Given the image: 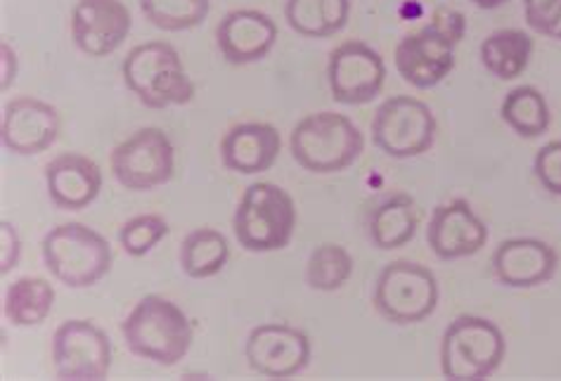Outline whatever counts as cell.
<instances>
[{
  "mask_svg": "<svg viewBox=\"0 0 561 381\" xmlns=\"http://www.w3.org/2000/svg\"><path fill=\"white\" fill-rule=\"evenodd\" d=\"M353 256L342 244H320L316 246L306 263V285L316 291H339L353 275Z\"/></svg>",
  "mask_w": 561,
  "mask_h": 381,
  "instance_id": "4316f807",
  "label": "cell"
},
{
  "mask_svg": "<svg viewBox=\"0 0 561 381\" xmlns=\"http://www.w3.org/2000/svg\"><path fill=\"white\" fill-rule=\"evenodd\" d=\"M0 244H3V252H0V275H8L12 268H18L22 256L20 232L8 221H0Z\"/></svg>",
  "mask_w": 561,
  "mask_h": 381,
  "instance_id": "d6a6232c",
  "label": "cell"
},
{
  "mask_svg": "<svg viewBox=\"0 0 561 381\" xmlns=\"http://www.w3.org/2000/svg\"><path fill=\"white\" fill-rule=\"evenodd\" d=\"M140 10L161 32H187L206 20L211 0H140Z\"/></svg>",
  "mask_w": 561,
  "mask_h": 381,
  "instance_id": "83f0119b",
  "label": "cell"
},
{
  "mask_svg": "<svg viewBox=\"0 0 561 381\" xmlns=\"http://www.w3.org/2000/svg\"><path fill=\"white\" fill-rule=\"evenodd\" d=\"M287 24L304 38H330L351 18V0H287Z\"/></svg>",
  "mask_w": 561,
  "mask_h": 381,
  "instance_id": "603a6c76",
  "label": "cell"
},
{
  "mask_svg": "<svg viewBox=\"0 0 561 381\" xmlns=\"http://www.w3.org/2000/svg\"><path fill=\"white\" fill-rule=\"evenodd\" d=\"M216 43L220 55L230 65H254L275 48L277 24L261 10H232L216 28Z\"/></svg>",
  "mask_w": 561,
  "mask_h": 381,
  "instance_id": "ac0fdd59",
  "label": "cell"
},
{
  "mask_svg": "<svg viewBox=\"0 0 561 381\" xmlns=\"http://www.w3.org/2000/svg\"><path fill=\"white\" fill-rule=\"evenodd\" d=\"M550 38H554V41H561V18H559V22L554 24V28H552V34H550Z\"/></svg>",
  "mask_w": 561,
  "mask_h": 381,
  "instance_id": "d590c367",
  "label": "cell"
},
{
  "mask_svg": "<svg viewBox=\"0 0 561 381\" xmlns=\"http://www.w3.org/2000/svg\"><path fill=\"white\" fill-rule=\"evenodd\" d=\"M181 268L192 280H204L214 277L226 268L230 258V244L226 234L214 228L192 230L181 244Z\"/></svg>",
  "mask_w": 561,
  "mask_h": 381,
  "instance_id": "484cf974",
  "label": "cell"
},
{
  "mask_svg": "<svg viewBox=\"0 0 561 381\" xmlns=\"http://www.w3.org/2000/svg\"><path fill=\"white\" fill-rule=\"evenodd\" d=\"M430 24L436 28L438 34H443L448 41H453L455 46H457V43H460V41L465 38V34H467V20H465V14H462L460 10H455V8H446V5L436 8L434 14H432V22H430Z\"/></svg>",
  "mask_w": 561,
  "mask_h": 381,
  "instance_id": "1f68e13d",
  "label": "cell"
},
{
  "mask_svg": "<svg viewBox=\"0 0 561 381\" xmlns=\"http://www.w3.org/2000/svg\"><path fill=\"white\" fill-rule=\"evenodd\" d=\"M130 24V12L122 0H79L71 10V38L95 60L122 48Z\"/></svg>",
  "mask_w": 561,
  "mask_h": 381,
  "instance_id": "5bb4252c",
  "label": "cell"
},
{
  "mask_svg": "<svg viewBox=\"0 0 561 381\" xmlns=\"http://www.w3.org/2000/svg\"><path fill=\"white\" fill-rule=\"evenodd\" d=\"M55 374L69 381H100L112 368V344L107 332L91 320L73 318L53 334Z\"/></svg>",
  "mask_w": 561,
  "mask_h": 381,
  "instance_id": "30bf717a",
  "label": "cell"
},
{
  "mask_svg": "<svg viewBox=\"0 0 561 381\" xmlns=\"http://www.w3.org/2000/svg\"><path fill=\"white\" fill-rule=\"evenodd\" d=\"M122 334L133 356L150 360L161 368L179 365L195 342V330L173 301L147 295L122 322Z\"/></svg>",
  "mask_w": 561,
  "mask_h": 381,
  "instance_id": "6da1fadb",
  "label": "cell"
},
{
  "mask_svg": "<svg viewBox=\"0 0 561 381\" xmlns=\"http://www.w3.org/2000/svg\"><path fill=\"white\" fill-rule=\"evenodd\" d=\"M426 242L440 261L479 254L489 242V228L465 199L438 204L426 228Z\"/></svg>",
  "mask_w": 561,
  "mask_h": 381,
  "instance_id": "2e32d148",
  "label": "cell"
},
{
  "mask_svg": "<svg viewBox=\"0 0 561 381\" xmlns=\"http://www.w3.org/2000/svg\"><path fill=\"white\" fill-rule=\"evenodd\" d=\"M554 246L536 238L505 240L493 254V273L510 289H536L557 275Z\"/></svg>",
  "mask_w": 561,
  "mask_h": 381,
  "instance_id": "e0dca14e",
  "label": "cell"
},
{
  "mask_svg": "<svg viewBox=\"0 0 561 381\" xmlns=\"http://www.w3.org/2000/svg\"><path fill=\"white\" fill-rule=\"evenodd\" d=\"M62 119L50 102L18 97L8 102L0 116V140L10 154L36 157L50 150L60 136Z\"/></svg>",
  "mask_w": 561,
  "mask_h": 381,
  "instance_id": "4fadbf2b",
  "label": "cell"
},
{
  "mask_svg": "<svg viewBox=\"0 0 561 381\" xmlns=\"http://www.w3.org/2000/svg\"><path fill=\"white\" fill-rule=\"evenodd\" d=\"M436 116L426 102L396 95L383 100L373 119V142L393 159H412L432 150L436 140Z\"/></svg>",
  "mask_w": 561,
  "mask_h": 381,
  "instance_id": "ba28073f",
  "label": "cell"
},
{
  "mask_svg": "<svg viewBox=\"0 0 561 381\" xmlns=\"http://www.w3.org/2000/svg\"><path fill=\"white\" fill-rule=\"evenodd\" d=\"M393 62L410 85L426 91L438 85L455 67V43L438 34L432 24L408 34L396 46Z\"/></svg>",
  "mask_w": 561,
  "mask_h": 381,
  "instance_id": "9a60e30c",
  "label": "cell"
},
{
  "mask_svg": "<svg viewBox=\"0 0 561 381\" xmlns=\"http://www.w3.org/2000/svg\"><path fill=\"white\" fill-rule=\"evenodd\" d=\"M387 81L383 57L363 41H346L336 46L328 62V83L339 105H367Z\"/></svg>",
  "mask_w": 561,
  "mask_h": 381,
  "instance_id": "8fae6325",
  "label": "cell"
},
{
  "mask_svg": "<svg viewBox=\"0 0 561 381\" xmlns=\"http://www.w3.org/2000/svg\"><path fill=\"white\" fill-rule=\"evenodd\" d=\"M43 263L57 282L69 289H88L112 270V246L83 223H62L41 242Z\"/></svg>",
  "mask_w": 561,
  "mask_h": 381,
  "instance_id": "5b68a950",
  "label": "cell"
},
{
  "mask_svg": "<svg viewBox=\"0 0 561 381\" xmlns=\"http://www.w3.org/2000/svg\"><path fill=\"white\" fill-rule=\"evenodd\" d=\"M279 150H283V140L275 126L249 122L232 126L220 140V161L232 173L256 175L273 169Z\"/></svg>",
  "mask_w": 561,
  "mask_h": 381,
  "instance_id": "ffe728a7",
  "label": "cell"
},
{
  "mask_svg": "<svg viewBox=\"0 0 561 381\" xmlns=\"http://www.w3.org/2000/svg\"><path fill=\"white\" fill-rule=\"evenodd\" d=\"M471 3L481 10H495V8H502L505 3H510V0H471Z\"/></svg>",
  "mask_w": 561,
  "mask_h": 381,
  "instance_id": "e575fe53",
  "label": "cell"
},
{
  "mask_svg": "<svg viewBox=\"0 0 561 381\" xmlns=\"http://www.w3.org/2000/svg\"><path fill=\"white\" fill-rule=\"evenodd\" d=\"M524 18L536 34L550 36L561 18V0H524Z\"/></svg>",
  "mask_w": 561,
  "mask_h": 381,
  "instance_id": "4dcf8cb0",
  "label": "cell"
},
{
  "mask_svg": "<svg viewBox=\"0 0 561 381\" xmlns=\"http://www.w3.org/2000/svg\"><path fill=\"white\" fill-rule=\"evenodd\" d=\"M534 173L542 189L561 197V140L542 145L534 159Z\"/></svg>",
  "mask_w": 561,
  "mask_h": 381,
  "instance_id": "f546056e",
  "label": "cell"
},
{
  "mask_svg": "<svg viewBox=\"0 0 561 381\" xmlns=\"http://www.w3.org/2000/svg\"><path fill=\"white\" fill-rule=\"evenodd\" d=\"M438 295V280L430 268L415 261H393L379 273L373 301L383 320L405 327L434 315Z\"/></svg>",
  "mask_w": 561,
  "mask_h": 381,
  "instance_id": "52a82bcc",
  "label": "cell"
},
{
  "mask_svg": "<svg viewBox=\"0 0 561 381\" xmlns=\"http://www.w3.org/2000/svg\"><path fill=\"white\" fill-rule=\"evenodd\" d=\"M289 150L297 164L318 175L346 171L365 150L360 128L336 112L308 114L294 126Z\"/></svg>",
  "mask_w": 561,
  "mask_h": 381,
  "instance_id": "3957f363",
  "label": "cell"
},
{
  "mask_svg": "<svg viewBox=\"0 0 561 381\" xmlns=\"http://www.w3.org/2000/svg\"><path fill=\"white\" fill-rule=\"evenodd\" d=\"M124 83L147 109L187 105L195 97V83L187 77L179 50L164 41L140 43L122 65Z\"/></svg>",
  "mask_w": 561,
  "mask_h": 381,
  "instance_id": "7a4b0ae2",
  "label": "cell"
},
{
  "mask_svg": "<svg viewBox=\"0 0 561 381\" xmlns=\"http://www.w3.org/2000/svg\"><path fill=\"white\" fill-rule=\"evenodd\" d=\"M0 62H3V71H0V77H3V83H0V91H8V88L14 83V77H18V55L10 48V43L3 41V46H0Z\"/></svg>",
  "mask_w": 561,
  "mask_h": 381,
  "instance_id": "836d02e7",
  "label": "cell"
},
{
  "mask_svg": "<svg viewBox=\"0 0 561 381\" xmlns=\"http://www.w3.org/2000/svg\"><path fill=\"white\" fill-rule=\"evenodd\" d=\"M294 199L275 183H254L234 209L232 230L240 246L251 254H268L285 249L297 230Z\"/></svg>",
  "mask_w": 561,
  "mask_h": 381,
  "instance_id": "277c9868",
  "label": "cell"
},
{
  "mask_svg": "<svg viewBox=\"0 0 561 381\" xmlns=\"http://www.w3.org/2000/svg\"><path fill=\"white\" fill-rule=\"evenodd\" d=\"M500 116L516 136L522 138H540L548 134L552 114L545 95L536 85H516L505 95L500 105Z\"/></svg>",
  "mask_w": 561,
  "mask_h": 381,
  "instance_id": "d4e9b609",
  "label": "cell"
},
{
  "mask_svg": "<svg viewBox=\"0 0 561 381\" xmlns=\"http://www.w3.org/2000/svg\"><path fill=\"white\" fill-rule=\"evenodd\" d=\"M507 354L505 334L481 315L455 318L440 342V372L450 381L493 377Z\"/></svg>",
  "mask_w": 561,
  "mask_h": 381,
  "instance_id": "8992f818",
  "label": "cell"
},
{
  "mask_svg": "<svg viewBox=\"0 0 561 381\" xmlns=\"http://www.w3.org/2000/svg\"><path fill=\"white\" fill-rule=\"evenodd\" d=\"M481 65L500 81L519 79L534 57V38L522 28H500L479 46Z\"/></svg>",
  "mask_w": 561,
  "mask_h": 381,
  "instance_id": "7402d4cb",
  "label": "cell"
},
{
  "mask_svg": "<svg viewBox=\"0 0 561 381\" xmlns=\"http://www.w3.org/2000/svg\"><path fill=\"white\" fill-rule=\"evenodd\" d=\"M46 187L57 209L81 211L98 199L102 171L91 157L67 152L55 157L46 166Z\"/></svg>",
  "mask_w": 561,
  "mask_h": 381,
  "instance_id": "d6986e66",
  "label": "cell"
},
{
  "mask_svg": "<svg viewBox=\"0 0 561 381\" xmlns=\"http://www.w3.org/2000/svg\"><path fill=\"white\" fill-rule=\"evenodd\" d=\"M110 166L116 183L130 193H150L173 178L175 150L171 138L157 126H147L116 145Z\"/></svg>",
  "mask_w": 561,
  "mask_h": 381,
  "instance_id": "9c48e42d",
  "label": "cell"
},
{
  "mask_svg": "<svg viewBox=\"0 0 561 381\" xmlns=\"http://www.w3.org/2000/svg\"><path fill=\"white\" fill-rule=\"evenodd\" d=\"M420 228L417 204L410 195H389L367 218V238L379 252H393L415 240Z\"/></svg>",
  "mask_w": 561,
  "mask_h": 381,
  "instance_id": "44dd1931",
  "label": "cell"
},
{
  "mask_svg": "<svg viewBox=\"0 0 561 381\" xmlns=\"http://www.w3.org/2000/svg\"><path fill=\"white\" fill-rule=\"evenodd\" d=\"M169 223L164 216L159 213H142L130 218L122 228H119V244L124 246V252L133 258H140L145 254H150L152 249L167 238L169 234Z\"/></svg>",
  "mask_w": 561,
  "mask_h": 381,
  "instance_id": "f1b7e54d",
  "label": "cell"
},
{
  "mask_svg": "<svg viewBox=\"0 0 561 381\" xmlns=\"http://www.w3.org/2000/svg\"><path fill=\"white\" fill-rule=\"evenodd\" d=\"M55 303V289L43 277H20L5 289L3 313L14 327H36L48 320Z\"/></svg>",
  "mask_w": 561,
  "mask_h": 381,
  "instance_id": "cb8c5ba5",
  "label": "cell"
},
{
  "mask_svg": "<svg viewBox=\"0 0 561 381\" xmlns=\"http://www.w3.org/2000/svg\"><path fill=\"white\" fill-rule=\"evenodd\" d=\"M244 356L256 374L289 379L301 374L311 362V339L297 327L268 322L249 332Z\"/></svg>",
  "mask_w": 561,
  "mask_h": 381,
  "instance_id": "7c38bea8",
  "label": "cell"
}]
</instances>
